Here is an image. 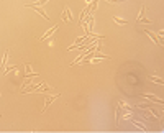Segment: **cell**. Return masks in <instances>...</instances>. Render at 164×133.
<instances>
[{"mask_svg": "<svg viewBox=\"0 0 164 133\" xmlns=\"http://www.w3.org/2000/svg\"><path fill=\"white\" fill-rule=\"evenodd\" d=\"M8 71H16V66H15V64H10V66H7V68L3 69V72H5V74H7Z\"/></svg>", "mask_w": 164, "mask_h": 133, "instance_id": "cell-13", "label": "cell"}, {"mask_svg": "<svg viewBox=\"0 0 164 133\" xmlns=\"http://www.w3.org/2000/svg\"><path fill=\"white\" fill-rule=\"evenodd\" d=\"M149 80H151V82H156V84H164V80L161 79V77H156V76H153V74H149Z\"/></svg>", "mask_w": 164, "mask_h": 133, "instance_id": "cell-8", "label": "cell"}, {"mask_svg": "<svg viewBox=\"0 0 164 133\" xmlns=\"http://www.w3.org/2000/svg\"><path fill=\"white\" fill-rule=\"evenodd\" d=\"M143 99H148V100H151V102H156V104H159V105H163V104H164L161 99H158V97L151 95V94H143Z\"/></svg>", "mask_w": 164, "mask_h": 133, "instance_id": "cell-7", "label": "cell"}, {"mask_svg": "<svg viewBox=\"0 0 164 133\" xmlns=\"http://www.w3.org/2000/svg\"><path fill=\"white\" fill-rule=\"evenodd\" d=\"M113 22L118 23V25H128V20L125 18H118V17H113Z\"/></svg>", "mask_w": 164, "mask_h": 133, "instance_id": "cell-9", "label": "cell"}, {"mask_svg": "<svg viewBox=\"0 0 164 133\" xmlns=\"http://www.w3.org/2000/svg\"><path fill=\"white\" fill-rule=\"evenodd\" d=\"M56 30H58V25H54L53 28H51V30H48L46 33L43 35V36H40V38H38V41H43V40H46V38H51V36H53V35L56 33Z\"/></svg>", "mask_w": 164, "mask_h": 133, "instance_id": "cell-5", "label": "cell"}, {"mask_svg": "<svg viewBox=\"0 0 164 133\" xmlns=\"http://www.w3.org/2000/svg\"><path fill=\"white\" fill-rule=\"evenodd\" d=\"M46 2H49V0H36L34 3H31V5H36V7H41V5H44Z\"/></svg>", "mask_w": 164, "mask_h": 133, "instance_id": "cell-14", "label": "cell"}, {"mask_svg": "<svg viewBox=\"0 0 164 133\" xmlns=\"http://www.w3.org/2000/svg\"><path fill=\"white\" fill-rule=\"evenodd\" d=\"M8 53H10V50H7V51H5V54H3V59H2V68H5V64H7V59H8Z\"/></svg>", "mask_w": 164, "mask_h": 133, "instance_id": "cell-12", "label": "cell"}, {"mask_svg": "<svg viewBox=\"0 0 164 133\" xmlns=\"http://www.w3.org/2000/svg\"><path fill=\"white\" fill-rule=\"evenodd\" d=\"M62 20H64L66 23H71L72 22V17H71V10H69V7H66V8L62 10Z\"/></svg>", "mask_w": 164, "mask_h": 133, "instance_id": "cell-6", "label": "cell"}, {"mask_svg": "<svg viewBox=\"0 0 164 133\" xmlns=\"http://www.w3.org/2000/svg\"><path fill=\"white\" fill-rule=\"evenodd\" d=\"M28 8H33L34 10V12H36L38 13V15H41V17H43V18H46V20H49V15H46V12H44V10L43 8H41V7H36V5H31V3H28Z\"/></svg>", "mask_w": 164, "mask_h": 133, "instance_id": "cell-1", "label": "cell"}, {"mask_svg": "<svg viewBox=\"0 0 164 133\" xmlns=\"http://www.w3.org/2000/svg\"><path fill=\"white\" fill-rule=\"evenodd\" d=\"M59 95H61V94H54V95H48V97H46V100H44V107H43V110H41V112H46V108L49 107L51 104H53V102H54L56 99H58Z\"/></svg>", "mask_w": 164, "mask_h": 133, "instance_id": "cell-2", "label": "cell"}, {"mask_svg": "<svg viewBox=\"0 0 164 133\" xmlns=\"http://www.w3.org/2000/svg\"><path fill=\"white\" fill-rule=\"evenodd\" d=\"M131 123H133V125H136V127L139 128V130H145V131L148 130V128H146V127H145V125H143V123H139L138 120H131Z\"/></svg>", "mask_w": 164, "mask_h": 133, "instance_id": "cell-10", "label": "cell"}, {"mask_svg": "<svg viewBox=\"0 0 164 133\" xmlns=\"http://www.w3.org/2000/svg\"><path fill=\"white\" fill-rule=\"evenodd\" d=\"M145 33H146V35H148V36H149V38H151V40H153V41H154V43H156V44H159V46H163V40H161V38H158V35H156V33H153V31H149V30H146V28H145Z\"/></svg>", "mask_w": 164, "mask_h": 133, "instance_id": "cell-3", "label": "cell"}, {"mask_svg": "<svg viewBox=\"0 0 164 133\" xmlns=\"http://www.w3.org/2000/svg\"><path fill=\"white\" fill-rule=\"evenodd\" d=\"M25 77L33 79V77H40V74L31 71V64H25Z\"/></svg>", "mask_w": 164, "mask_h": 133, "instance_id": "cell-4", "label": "cell"}, {"mask_svg": "<svg viewBox=\"0 0 164 133\" xmlns=\"http://www.w3.org/2000/svg\"><path fill=\"white\" fill-rule=\"evenodd\" d=\"M138 23H148V25H149V23H151V20H148V18H146V17H143V18L139 20Z\"/></svg>", "mask_w": 164, "mask_h": 133, "instance_id": "cell-15", "label": "cell"}, {"mask_svg": "<svg viewBox=\"0 0 164 133\" xmlns=\"http://www.w3.org/2000/svg\"><path fill=\"white\" fill-rule=\"evenodd\" d=\"M145 13H146V7L143 5L141 7V10H139V15H138V18H136V22H139V20L143 18V17H145Z\"/></svg>", "mask_w": 164, "mask_h": 133, "instance_id": "cell-11", "label": "cell"}]
</instances>
